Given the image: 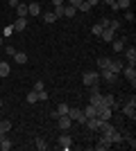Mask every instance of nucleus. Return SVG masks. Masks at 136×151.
Instances as JSON below:
<instances>
[{
	"label": "nucleus",
	"instance_id": "6e6552de",
	"mask_svg": "<svg viewBox=\"0 0 136 151\" xmlns=\"http://www.w3.org/2000/svg\"><path fill=\"white\" fill-rule=\"evenodd\" d=\"M100 79H104L107 83H116L118 75H116V72H111V70L107 68V70H100Z\"/></svg>",
	"mask_w": 136,
	"mask_h": 151
},
{
	"label": "nucleus",
	"instance_id": "c9c22d12",
	"mask_svg": "<svg viewBox=\"0 0 136 151\" xmlns=\"http://www.w3.org/2000/svg\"><path fill=\"white\" fill-rule=\"evenodd\" d=\"M66 2H68V5H73V7H79L84 0H66Z\"/></svg>",
	"mask_w": 136,
	"mask_h": 151
},
{
	"label": "nucleus",
	"instance_id": "f8f14e48",
	"mask_svg": "<svg viewBox=\"0 0 136 151\" xmlns=\"http://www.w3.org/2000/svg\"><path fill=\"white\" fill-rule=\"evenodd\" d=\"M27 16H41V5L36 2V0L27 5Z\"/></svg>",
	"mask_w": 136,
	"mask_h": 151
},
{
	"label": "nucleus",
	"instance_id": "bb28decb",
	"mask_svg": "<svg viewBox=\"0 0 136 151\" xmlns=\"http://www.w3.org/2000/svg\"><path fill=\"white\" fill-rule=\"evenodd\" d=\"M55 20H57V16H55L52 12H45V14H43V23H48V25H50V23H55Z\"/></svg>",
	"mask_w": 136,
	"mask_h": 151
},
{
	"label": "nucleus",
	"instance_id": "c756f323",
	"mask_svg": "<svg viewBox=\"0 0 136 151\" xmlns=\"http://www.w3.org/2000/svg\"><path fill=\"white\" fill-rule=\"evenodd\" d=\"M16 54V47L14 45H5V57H14Z\"/></svg>",
	"mask_w": 136,
	"mask_h": 151
},
{
	"label": "nucleus",
	"instance_id": "72a5a7b5",
	"mask_svg": "<svg viewBox=\"0 0 136 151\" xmlns=\"http://www.w3.org/2000/svg\"><path fill=\"white\" fill-rule=\"evenodd\" d=\"M45 88V86H43V81H36V83H34V88L32 90H36V93H39V90H43Z\"/></svg>",
	"mask_w": 136,
	"mask_h": 151
},
{
	"label": "nucleus",
	"instance_id": "473e14b6",
	"mask_svg": "<svg viewBox=\"0 0 136 151\" xmlns=\"http://www.w3.org/2000/svg\"><path fill=\"white\" fill-rule=\"evenodd\" d=\"M52 14H55L57 18H64V5H61V7H55V12H52Z\"/></svg>",
	"mask_w": 136,
	"mask_h": 151
},
{
	"label": "nucleus",
	"instance_id": "a878e982",
	"mask_svg": "<svg viewBox=\"0 0 136 151\" xmlns=\"http://www.w3.org/2000/svg\"><path fill=\"white\" fill-rule=\"evenodd\" d=\"M34 147H36V149H39V151H45V149H48V142H45L43 138H36V142H34Z\"/></svg>",
	"mask_w": 136,
	"mask_h": 151
},
{
	"label": "nucleus",
	"instance_id": "e433bc0d",
	"mask_svg": "<svg viewBox=\"0 0 136 151\" xmlns=\"http://www.w3.org/2000/svg\"><path fill=\"white\" fill-rule=\"evenodd\" d=\"M12 34H14V27L7 25V27H5V36H12Z\"/></svg>",
	"mask_w": 136,
	"mask_h": 151
},
{
	"label": "nucleus",
	"instance_id": "c85d7f7f",
	"mask_svg": "<svg viewBox=\"0 0 136 151\" xmlns=\"http://www.w3.org/2000/svg\"><path fill=\"white\" fill-rule=\"evenodd\" d=\"M102 29H104V27L100 25V23H95V25L91 27V32H93V36H100V34H102Z\"/></svg>",
	"mask_w": 136,
	"mask_h": 151
},
{
	"label": "nucleus",
	"instance_id": "f257e3e1",
	"mask_svg": "<svg viewBox=\"0 0 136 151\" xmlns=\"http://www.w3.org/2000/svg\"><path fill=\"white\" fill-rule=\"evenodd\" d=\"M123 113H125V117H129L132 122L136 120V97H134V95H132L129 101H127V104L123 106Z\"/></svg>",
	"mask_w": 136,
	"mask_h": 151
},
{
	"label": "nucleus",
	"instance_id": "58836bf2",
	"mask_svg": "<svg viewBox=\"0 0 136 151\" xmlns=\"http://www.w3.org/2000/svg\"><path fill=\"white\" fill-rule=\"evenodd\" d=\"M52 5H55V7H61V5H66V0H52Z\"/></svg>",
	"mask_w": 136,
	"mask_h": 151
},
{
	"label": "nucleus",
	"instance_id": "20e7f679",
	"mask_svg": "<svg viewBox=\"0 0 136 151\" xmlns=\"http://www.w3.org/2000/svg\"><path fill=\"white\" fill-rule=\"evenodd\" d=\"M120 72L125 75V79H127L132 86H136V65H127V63H125V68L120 70Z\"/></svg>",
	"mask_w": 136,
	"mask_h": 151
},
{
	"label": "nucleus",
	"instance_id": "2eb2a0df",
	"mask_svg": "<svg viewBox=\"0 0 136 151\" xmlns=\"http://www.w3.org/2000/svg\"><path fill=\"white\" fill-rule=\"evenodd\" d=\"M75 14H77V7H73V5L66 2V5H64V18H73Z\"/></svg>",
	"mask_w": 136,
	"mask_h": 151
},
{
	"label": "nucleus",
	"instance_id": "a19ab883",
	"mask_svg": "<svg viewBox=\"0 0 136 151\" xmlns=\"http://www.w3.org/2000/svg\"><path fill=\"white\" fill-rule=\"evenodd\" d=\"M7 2H9V7H16V5H18V0H7Z\"/></svg>",
	"mask_w": 136,
	"mask_h": 151
},
{
	"label": "nucleus",
	"instance_id": "b1692460",
	"mask_svg": "<svg viewBox=\"0 0 136 151\" xmlns=\"http://www.w3.org/2000/svg\"><path fill=\"white\" fill-rule=\"evenodd\" d=\"M25 99H27V104H36V101H39V93H36V90H30V93L25 95Z\"/></svg>",
	"mask_w": 136,
	"mask_h": 151
},
{
	"label": "nucleus",
	"instance_id": "9d476101",
	"mask_svg": "<svg viewBox=\"0 0 136 151\" xmlns=\"http://www.w3.org/2000/svg\"><path fill=\"white\" fill-rule=\"evenodd\" d=\"M123 68H125V61H123V59H111V63H109V70H111V72H116V75H118Z\"/></svg>",
	"mask_w": 136,
	"mask_h": 151
},
{
	"label": "nucleus",
	"instance_id": "1a4fd4ad",
	"mask_svg": "<svg viewBox=\"0 0 136 151\" xmlns=\"http://www.w3.org/2000/svg\"><path fill=\"white\" fill-rule=\"evenodd\" d=\"M12 27H14V34H18V32L27 29V18H16V20L12 23Z\"/></svg>",
	"mask_w": 136,
	"mask_h": 151
},
{
	"label": "nucleus",
	"instance_id": "7c9ffc66",
	"mask_svg": "<svg viewBox=\"0 0 136 151\" xmlns=\"http://www.w3.org/2000/svg\"><path fill=\"white\" fill-rule=\"evenodd\" d=\"M91 9H93V7H91L89 2H86V0H84V2H82L79 7H77V12H84V14H86V12H91Z\"/></svg>",
	"mask_w": 136,
	"mask_h": 151
},
{
	"label": "nucleus",
	"instance_id": "f3484780",
	"mask_svg": "<svg viewBox=\"0 0 136 151\" xmlns=\"http://www.w3.org/2000/svg\"><path fill=\"white\" fill-rule=\"evenodd\" d=\"M14 9H16V14H18V18H27V5L25 2H18Z\"/></svg>",
	"mask_w": 136,
	"mask_h": 151
},
{
	"label": "nucleus",
	"instance_id": "f03ea898",
	"mask_svg": "<svg viewBox=\"0 0 136 151\" xmlns=\"http://www.w3.org/2000/svg\"><path fill=\"white\" fill-rule=\"evenodd\" d=\"M68 117L73 120V124H84L86 122L84 111H79V108H68Z\"/></svg>",
	"mask_w": 136,
	"mask_h": 151
},
{
	"label": "nucleus",
	"instance_id": "79ce46f5",
	"mask_svg": "<svg viewBox=\"0 0 136 151\" xmlns=\"http://www.w3.org/2000/svg\"><path fill=\"white\" fill-rule=\"evenodd\" d=\"M86 2H89V5H91V7H95V5H97V2H100V0H86Z\"/></svg>",
	"mask_w": 136,
	"mask_h": 151
},
{
	"label": "nucleus",
	"instance_id": "f704fd0d",
	"mask_svg": "<svg viewBox=\"0 0 136 151\" xmlns=\"http://www.w3.org/2000/svg\"><path fill=\"white\" fill-rule=\"evenodd\" d=\"M127 145H129V147H132V149H136V140H134V138H132V135H127Z\"/></svg>",
	"mask_w": 136,
	"mask_h": 151
},
{
	"label": "nucleus",
	"instance_id": "6ab92c4d",
	"mask_svg": "<svg viewBox=\"0 0 136 151\" xmlns=\"http://www.w3.org/2000/svg\"><path fill=\"white\" fill-rule=\"evenodd\" d=\"M14 61H16V63H18V65H25V63H27V54H25V52H16V54H14Z\"/></svg>",
	"mask_w": 136,
	"mask_h": 151
},
{
	"label": "nucleus",
	"instance_id": "cd10ccee",
	"mask_svg": "<svg viewBox=\"0 0 136 151\" xmlns=\"http://www.w3.org/2000/svg\"><path fill=\"white\" fill-rule=\"evenodd\" d=\"M109 29L118 32V29H120V20H116V18H109Z\"/></svg>",
	"mask_w": 136,
	"mask_h": 151
},
{
	"label": "nucleus",
	"instance_id": "7ed1b4c3",
	"mask_svg": "<svg viewBox=\"0 0 136 151\" xmlns=\"http://www.w3.org/2000/svg\"><path fill=\"white\" fill-rule=\"evenodd\" d=\"M100 81V72H84V75H82V83H84V86H95V83Z\"/></svg>",
	"mask_w": 136,
	"mask_h": 151
},
{
	"label": "nucleus",
	"instance_id": "37998d69",
	"mask_svg": "<svg viewBox=\"0 0 136 151\" xmlns=\"http://www.w3.org/2000/svg\"><path fill=\"white\" fill-rule=\"evenodd\" d=\"M0 54H2V45H0Z\"/></svg>",
	"mask_w": 136,
	"mask_h": 151
},
{
	"label": "nucleus",
	"instance_id": "a18cd8bd",
	"mask_svg": "<svg viewBox=\"0 0 136 151\" xmlns=\"http://www.w3.org/2000/svg\"><path fill=\"white\" fill-rule=\"evenodd\" d=\"M0 45H2V38H0Z\"/></svg>",
	"mask_w": 136,
	"mask_h": 151
},
{
	"label": "nucleus",
	"instance_id": "4c0bfd02",
	"mask_svg": "<svg viewBox=\"0 0 136 151\" xmlns=\"http://www.w3.org/2000/svg\"><path fill=\"white\" fill-rule=\"evenodd\" d=\"M125 18H127V20H129V23H132V20H134V14H132L129 9H127V12H125Z\"/></svg>",
	"mask_w": 136,
	"mask_h": 151
},
{
	"label": "nucleus",
	"instance_id": "423d86ee",
	"mask_svg": "<svg viewBox=\"0 0 136 151\" xmlns=\"http://www.w3.org/2000/svg\"><path fill=\"white\" fill-rule=\"evenodd\" d=\"M125 59H127V65H136V47L132 45V47H125L123 50Z\"/></svg>",
	"mask_w": 136,
	"mask_h": 151
},
{
	"label": "nucleus",
	"instance_id": "dca6fc26",
	"mask_svg": "<svg viewBox=\"0 0 136 151\" xmlns=\"http://www.w3.org/2000/svg\"><path fill=\"white\" fill-rule=\"evenodd\" d=\"M14 147V142L9 138H5V135H0V151H9Z\"/></svg>",
	"mask_w": 136,
	"mask_h": 151
},
{
	"label": "nucleus",
	"instance_id": "0eeeda50",
	"mask_svg": "<svg viewBox=\"0 0 136 151\" xmlns=\"http://www.w3.org/2000/svg\"><path fill=\"white\" fill-rule=\"evenodd\" d=\"M57 145H59V149L68 151V149H71V147H73V138H71V135H66V133H64V135H59Z\"/></svg>",
	"mask_w": 136,
	"mask_h": 151
},
{
	"label": "nucleus",
	"instance_id": "412c9836",
	"mask_svg": "<svg viewBox=\"0 0 136 151\" xmlns=\"http://www.w3.org/2000/svg\"><path fill=\"white\" fill-rule=\"evenodd\" d=\"M9 72H12V68H9V63H7V61H0V77L5 79V77H9Z\"/></svg>",
	"mask_w": 136,
	"mask_h": 151
},
{
	"label": "nucleus",
	"instance_id": "9b49d317",
	"mask_svg": "<svg viewBox=\"0 0 136 151\" xmlns=\"http://www.w3.org/2000/svg\"><path fill=\"white\" fill-rule=\"evenodd\" d=\"M107 135H109V138H111V142H113V145H120V142H123V133L118 131L116 126H113V129H111V131L107 133Z\"/></svg>",
	"mask_w": 136,
	"mask_h": 151
},
{
	"label": "nucleus",
	"instance_id": "393cba45",
	"mask_svg": "<svg viewBox=\"0 0 136 151\" xmlns=\"http://www.w3.org/2000/svg\"><path fill=\"white\" fill-rule=\"evenodd\" d=\"M109 63H111V59L100 57V59H97V70H107V68H109Z\"/></svg>",
	"mask_w": 136,
	"mask_h": 151
},
{
	"label": "nucleus",
	"instance_id": "5701e85b",
	"mask_svg": "<svg viewBox=\"0 0 136 151\" xmlns=\"http://www.w3.org/2000/svg\"><path fill=\"white\" fill-rule=\"evenodd\" d=\"M84 115H86V117H97V106L89 104V106L84 108Z\"/></svg>",
	"mask_w": 136,
	"mask_h": 151
},
{
	"label": "nucleus",
	"instance_id": "a211bd4d",
	"mask_svg": "<svg viewBox=\"0 0 136 151\" xmlns=\"http://www.w3.org/2000/svg\"><path fill=\"white\" fill-rule=\"evenodd\" d=\"M68 104H59L57 106V111H55V113H52V117H61V115H68Z\"/></svg>",
	"mask_w": 136,
	"mask_h": 151
},
{
	"label": "nucleus",
	"instance_id": "c03bdc74",
	"mask_svg": "<svg viewBox=\"0 0 136 151\" xmlns=\"http://www.w3.org/2000/svg\"><path fill=\"white\" fill-rule=\"evenodd\" d=\"M0 108H2V99H0Z\"/></svg>",
	"mask_w": 136,
	"mask_h": 151
},
{
	"label": "nucleus",
	"instance_id": "ea45409f",
	"mask_svg": "<svg viewBox=\"0 0 136 151\" xmlns=\"http://www.w3.org/2000/svg\"><path fill=\"white\" fill-rule=\"evenodd\" d=\"M100 2H104V5H109V7H111V5H116V0H100Z\"/></svg>",
	"mask_w": 136,
	"mask_h": 151
},
{
	"label": "nucleus",
	"instance_id": "4468645a",
	"mask_svg": "<svg viewBox=\"0 0 136 151\" xmlns=\"http://www.w3.org/2000/svg\"><path fill=\"white\" fill-rule=\"evenodd\" d=\"M113 34H116L113 29H109V27H104V29H102V34H100V38H102L104 43H111V41H113Z\"/></svg>",
	"mask_w": 136,
	"mask_h": 151
},
{
	"label": "nucleus",
	"instance_id": "4be33fe9",
	"mask_svg": "<svg viewBox=\"0 0 136 151\" xmlns=\"http://www.w3.org/2000/svg\"><path fill=\"white\" fill-rule=\"evenodd\" d=\"M9 129H12V122L9 120H0V135H7Z\"/></svg>",
	"mask_w": 136,
	"mask_h": 151
},
{
	"label": "nucleus",
	"instance_id": "2f4dec72",
	"mask_svg": "<svg viewBox=\"0 0 136 151\" xmlns=\"http://www.w3.org/2000/svg\"><path fill=\"white\" fill-rule=\"evenodd\" d=\"M48 99H50V95H48V90H39V101H48Z\"/></svg>",
	"mask_w": 136,
	"mask_h": 151
},
{
	"label": "nucleus",
	"instance_id": "aec40b11",
	"mask_svg": "<svg viewBox=\"0 0 136 151\" xmlns=\"http://www.w3.org/2000/svg\"><path fill=\"white\" fill-rule=\"evenodd\" d=\"M111 43H113V52H118V54H120V52H123L125 47H127L123 38H116V41H111Z\"/></svg>",
	"mask_w": 136,
	"mask_h": 151
},
{
	"label": "nucleus",
	"instance_id": "39448f33",
	"mask_svg": "<svg viewBox=\"0 0 136 151\" xmlns=\"http://www.w3.org/2000/svg\"><path fill=\"white\" fill-rule=\"evenodd\" d=\"M111 147H113V142H111V138H109V135H107V133H102V135H100V140H97V142H95V149H97V151L111 149Z\"/></svg>",
	"mask_w": 136,
	"mask_h": 151
},
{
	"label": "nucleus",
	"instance_id": "ddd939ff",
	"mask_svg": "<svg viewBox=\"0 0 136 151\" xmlns=\"http://www.w3.org/2000/svg\"><path fill=\"white\" fill-rule=\"evenodd\" d=\"M57 120H59V129H61V131H68V129L73 126V120L68 117V115H61V117H57Z\"/></svg>",
	"mask_w": 136,
	"mask_h": 151
}]
</instances>
